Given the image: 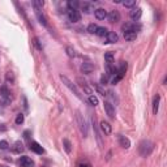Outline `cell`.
Returning <instances> with one entry per match:
<instances>
[{
	"mask_svg": "<svg viewBox=\"0 0 167 167\" xmlns=\"http://www.w3.org/2000/svg\"><path fill=\"white\" fill-rule=\"evenodd\" d=\"M60 80L63 81V84H64L65 86H67L68 89H69V90L72 91V93L74 94V96H76V97L78 98V99H82V96H81V93H80V91H78V89L76 88V85H74L73 82H72V81L69 80V78H68V77H65V76H63V74H61V76H60Z\"/></svg>",
	"mask_w": 167,
	"mask_h": 167,
	"instance_id": "obj_1",
	"label": "cell"
},
{
	"mask_svg": "<svg viewBox=\"0 0 167 167\" xmlns=\"http://www.w3.org/2000/svg\"><path fill=\"white\" fill-rule=\"evenodd\" d=\"M76 119H77V124H78V128H80L81 133H82L84 137L88 136V125H86V122L82 119V116H81L80 111H76Z\"/></svg>",
	"mask_w": 167,
	"mask_h": 167,
	"instance_id": "obj_2",
	"label": "cell"
},
{
	"mask_svg": "<svg viewBox=\"0 0 167 167\" xmlns=\"http://www.w3.org/2000/svg\"><path fill=\"white\" fill-rule=\"evenodd\" d=\"M153 150V144L150 141H142L140 144V153H141L142 157H146L152 153Z\"/></svg>",
	"mask_w": 167,
	"mask_h": 167,
	"instance_id": "obj_3",
	"label": "cell"
},
{
	"mask_svg": "<svg viewBox=\"0 0 167 167\" xmlns=\"http://www.w3.org/2000/svg\"><path fill=\"white\" fill-rule=\"evenodd\" d=\"M0 99H1V102L5 103V104H8L12 101L11 93H9V90H8V88H7V86H1V88H0Z\"/></svg>",
	"mask_w": 167,
	"mask_h": 167,
	"instance_id": "obj_4",
	"label": "cell"
},
{
	"mask_svg": "<svg viewBox=\"0 0 167 167\" xmlns=\"http://www.w3.org/2000/svg\"><path fill=\"white\" fill-rule=\"evenodd\" d=\"M103 106H104V111H106V114L109 115V117L114 119V117H115V107H114V104L109 102V101H106V102L103 103Z\"/></svg>",
	"mask_w": 167,
	"mask_h": 167,
	"instance_id": "obj_5",
	"label": "cell"
},
{
	"mask_svg": "<svg viewBox=\"0 0 167 167\" xmlns=\"http://www.w3.org/2000/svg\"><path fill=\"white\" fill-rule=\"evenodd\" d=\"M18 165L21 167H34V162H33L31 158H29V157H20L18 159Z\"/></svg>",
	"mask_w": 167,
	"mask_h": 167,
	"instance_id": "obj_6",
	"label": "cell"
},
{
	"mask_svg": "<svg viewBox=\"0 0 167 167\" xmlns=\"http://www.w3.org/2000/svg\"><path fill=\"white\" fill-rule=\"evenodd\" d=\"M107 20L111 24H115V22L120 21V13L117 11H111L110 13H107Z\"/></svg>",
	"mask_w": 167,
	"mask_h": 167,
	"instance_id": "obj_7",
	"label": "cell"
},
{
	"mask_svg": "<svg viewBox=\"0 0 167 167\" xmlns=\"http://www.w3.org/2000/svg\"><path fill=\"white\" fill-rule=\"evenodd\" d=\"M122 30H123L124 33H127V31H135V33H137V30H140V25L127 22V24H124V25L122 26Z\"/></svg>",
	"mask_w": 167,
	"mask_h": 167,
	"instance_id": "obj_8",
	"label": "cell"
},
{
	"mask_svg": "<svg viewBox=\"0 0 167 167\" xmlns=\"http://www.w3.org/2000/svg\"><path fill=\"white\" fill-rule=\"evenodd\" d=\"M141 16H142V9L140 8V7H137V8H132V11L129 12V17L132 20H135V21L140 20Z\"/></svg>",
	"mask_w": 167,
	"mask_h": 167,
	"instance_id": "obj_9",
	"label": "cell"
},
{
	"mask_svg": "<svg viewBox=\"0 0 167 167\" xmlns=\"http://www.w3.org/2000/svg\"><path fill=\"white\" fill-rule=\"evenodd\" d=\"M77 82H78V85H80V86H81V88H82V89H84V91H85V93L88 94V96H93V90H91L90 88L88 86L86 81H84V80H82V78H81V77H77Z\"/></svg>",
	"mask_w": 167,
	"mask_h": 167,
	"instance_id": "obj_10",
	"label": "cell"
},
{
	"mask_svg": "<svg viewBox=\"0 0 167 167\" xmlns=\"http://www.w3.org/2000/svg\"><path fill=\"white\" fill-rule=\"evenodd\" d=\"M68 17H69V21L72 22H78L81 20V15L78 11H69L68 9Z\"/></svg>",
	"mask_w": 167,
	"mask_h": 167,
	"instance_id": "obj_11",
	"label": "cell"
},
{
	"mask_svg": "<svg viewBox=\"0 0 167 167\" xmlns=\"http://www.w3.org/2000/svg\"><path fill=\"white\" fill-rule=\"evenodd\" d=\"M30 150H31V152H34V153H37V154H43V153H44V149L42 148L38 142H35V141L30 142Z\"/></svg>",
	"mask_w": 167,
	"mask_h": 167,
	"instance_id": "obj_12",
	"label": "cell"
},
{
	"mask_svg": "<svg viewBox=\"0 0 167 167\" xmlns=\"http://www.w3.org/2000/svg\"><path fill=\"white\" fill-rule=\"evenodd\" d=\"M93 71H94V65L91 63H89V61H86V63H84L82 65H81V72H82L84 74H89Z\"/></svg>",
	"mask_w": 167,
	"mask_h": 167,
	"instance_id": "obj_13",
	"label": "cell"
},
{
	"mask_svg": "<svg viewBox=\"0 0 167 167\" xmlns=\"http://www.w3.org/2000/svg\"><path fill=\"white\" fill-rule=\"evenodd\" d=\"M101 131L104 133V135H110L111 131H112V128H111V124L109 122H104V120H102L101 122Z\"/></svg>",
	"mask_w": 167,
	"mask_h": 167,
	"instance_id": "obj_14",
	"label": "cell"
},
{
	"mask_svg": "<svg viewBox=\"0 0 167 167\" xmlns=\"http://www.w3.org/2000/svg\"><path fill=\"white\" fill-rule=\"evenodd\" d=\"M106 38H107V43H116V42L119 41V35H117L115 31H109Z\"/></svg>",
	"mask_w": 167,
	"mask_h": 167,
	"instance_id": "obj_15",
	"label": "cell"
},
{
	"mask_svg": "<svg viewBox=\"0 0 167 167\" xmlns=\"http://www.w3.org/2000/svg\"><path fill=\"white\" fill-rule=\"evenodd\" d=\"M94 15H96V18L97 20H104V18H107V12H106V9H103V8L96 9Z\"/></svg>",
	"mask_w": 167,
	"mask_h": 167,
	"instance_id": "obj_16",
	"label": "cell"
},
{
	"mask_svg": "<svg viewBox=\"0 0 167 167\" xmlns=\"http://www.w3.org/2000/svg\"><path fill=\"white\" fill-rule=\"evenodd\" d=\"M119 142H120V146L124 149H128L129 146H131V141H129V139H127L125 136H122L120 135L119 136Z\"/></svg>",
	"mask_w": 167,
	"mask_h": 167,
	"instance_id": "obj_17",
	"label": "cell"
},
{
	"mask_svg": "<svg viewBox=\"0 0 167 167\" xmlns=\"http://www.w3.org/2000/svg\"><path fill=\"white\" fill-rule=\"evenodd\" d=\"M12 152H13V153H16V154H20V153L24 152V145L21 144V141H17V142L13 144V146H12Z\"/></svg>",
	"mask_w": 167,
	"mask_h": 167,
	"instance_id": "obj_18",
	"label": "cell"
},
{
	"mask_svg": "<svg viewBox=\"0 0 167 167\" xmlns=\"http://www.w3.org/2000/svg\"><path fill=\"white\" fill-rule=\"evenodd\" d=\"M35 15H37L39 22H41L42 25H43V26H47V20H46V17L41 13V9H37V8H35Z\"/></svg>",
	"mask_w": 167,
	"mask_h": 167,
	"instance_id": "obj_19",
	"label": "cell"
},
{
	"mask_svg": "<svg viewBox=\"0 0 167 167\" xmlns=\"http://www.w3.org/2000/svg\"><path fill=\"white\" fill-rule=\"evenodd\" d=\"M159 99H161V97H159V94H157L154 97V99H153V112H154V115H157V112H158V107H159Z\"/></svg>",
	"mask_w": 167,
	"mask_h": 167,
	"instance_id": "obj_20",
	"label": "cell"
},
{
	"mask_svg": "<svg viewBox=\"0 0 167 167\" xmlns=\"http://www.w3.org/2000/svg\"><path fill=\"white\" fill-rule=\"evenodd\" d=\"M78 5H80V3H78L77 0H69V1L67 3V7L69 11H77Z\"/></svg>",
	"mask_w": 167,
	"mask_h": 167,
	"instance_id": "obj_21",
	"label": "cell"
},
{
	"mask_svg": "<svg viewBox=\"0 0 167 167\" xmlns=\"http://www.w3.org/2000/svg\"><path fill=\"white\" fill-rule=\"evenodd\" d=\"M137 38V33L135 31H127V33H124V39L125 41H135V39Z\"/></svg>",
	"mask_w": 167,
	"mask_h": 167,
	"instance_id": "obj_22",
	"label": "cell"
},
{
	"mask_svg": "<svg viewBox=\"0 0 167 167\" xmlns=\"http://www.w3.org/2000/svg\"><path fill=\"white\" fill-rule=\"evenodd\" d=\"M107 33H109V30H107V29L104 28V26H98V29H97L96 34L98 35V37H106Z\"/></svg>",
	"mask_w": 167,
	"mask_h": 167,
	"instance_id": "obj_23",
	"label": "cell"
},
{
	"mask_svg": "<svg viewBox=\"0 0 167 167\" xmlns=\"http://www.w3.org/2000/svg\"><path fill=\"white\" fill-rule=\"evenodd\" d=\"M107 74H116L117 73V68L115 67V64L114 63H110L107 64Z\"/></svg>",
	"mask_w": 167,
	"mask_h": 167,
	"instance_id": "obj_24",
	"label": "cell"
},
{
	"mask_svg": "<svg viewBox=\"0 0 167 167\" xmlns=\"http://www.w3.org/2000/svg\"><path fill=\"white\" fill-rule=\"evenodd\" d=\"M63 144H64L65 152H67V153H71V152H72V144H71L69 140H68V139H64V140H63Z\"/></svg>",
	"mask_w": 167,
	"mask_h": 167,
	"instance_id": "obj_25",
	"label": "cell"
},
{
	"mask_svg": "<svg viewBox=\"0 0 167 167\" xmlns=\"http://www.w3.org/2000/svg\"><path fill=\"white\" fill-rule=\"evenodd\" d=\"M104 60L107 61V64L114 63V54L112 52H106V54H104Z\"/></svg>",
	"mask_w": 167,
	"mask_h": 167,
	"instance_id": "obj_26",
	"label": "cell"
},
{
	"mask_svg": "<svg viewBox=\"0 0 167 167\" xmlns=\"http://www.w3.org/2000/svg\"><path fill=\"white\" fill-rule=\"evenodd\" d=\"M65 52H67V55H68L69 58H74V56H76V51H74L73 48L71 47V46L65 47Z\"/></svg>",
	"mask_w": 167,
	"mask_h": 167,
	"instance_id": "obj_27",
	"label": "cell"
},
{
	"mask_svg": "<svg viewBox=\"0 0 167 167\" xmlns=\"http://www.w3.org/2000/svg\"><path fill=\"white\" fill-rule=\"evenodd\" d=\"M122 3L124 7H128V8H132V7L136 5V0H124Z\"/></svg>",
	"mask_w": 167,
	"mask_h": 167,
	"instance_id": "obj_28",
	"label": "cell"
},
{
	"mask_svg": "<svg viewBox=\"0 0 167 167\" xmlns=\"http://www.w3.org/2000/svg\"><path fill=\"white\" fill-rule=\"evenodd\" d=\"M82 11H85V13H91L93 7H91V4H89V3H84L82 4Z\"/></svg>",
	"mask_w": 167,
	"mask_h": 167,
	"instance_id": "obj_29",
	"label": "cell"
},
{
	"mask_svg": "<svg viewBox=\"0 0 167 167\" xmlns=\"http://www.w3.org/2000/svg\"><path fill=\"white\" fill-rule=\"evenodd\" d=\"M97 29H98V26L96 24H90L89 26H88V31H89L90 34H96Z\"/></svg>",
	"mask_w": 167,
	"mask_h": 167,
	"instance_id": "obj_30",
	"label": "cell"
},
{
	"mask_svg": "<svg viewBox=\"0 0 167 167\" xmlns=\"http://www.w3.org/2000/svg\"><path fill=\"white\" fill-rule=\"evenodd\" d=\"M33 5H34L37 9H39V8H42V7L44 5V1L43 0H34V1H33Z\"/></svg>",
	"mask_w": 167,
	"mask_h": 167,
	"instance_id": "obj_31",
	"label": "cell"
},
{
	"mask_svg": "<svg viewBox=\"0 0 167 167\" xmlns=\"http://www.w3.org/2000/svg\"><path fill=\"white\" fill-rule=\"evenodd\" d=\"M89 103L91 106H97L98 104V98L96 96H89Z\"/></svg>",
	"mask_w": 167,
	"mask_h": 167,
	"instance_id": "obj_32",
	"label": "cell"
},
{
	"mask_svg": "<svg viewBox=\"0 0 167 167\" xmlns=\"http://www.w3.org/2000/svg\"><path fill=\"white\" fill-rule=\"evenodd\" d=\"M0 149H1V150H8V149H9V144L5 140L0 141Z\"/></svg>",
	"mask_w": 167,
	"mask_h": 167,
	"instance_id": "obj_33",
	"label": "cell"
},
{
	"mask_svg": "<svg viewBox=\"0 0 167 167\" xmlns=\"http://www.w3.org/2000/svg\"><path fill=\"white\" fill-rule=\"evenodd\" d=\"M24 123V115H22V114H18L17 116H16V124H22Z\"/></svg>",
	"mask_w": 167,
	"mask_h": 167,
	"instance_id": "obj_34",
	"label": "cell"
},
{
	"mask_svg": "<svg viewBox=\"0 0 167 167\" xmlns=\"http://www.w3.org/2000/svg\"><path fill=\"white\" fill-rule=\"evenodd\" d=\"M94 88H96V89H97V91H98V93H99V94H102V96L104 97V96H106V91H104L103 89H102V88H101L99 86V85H94Z\"/></svg>",
	"mask_w": 167,
	"mask_h": 167,
	"instance_id": "obj_35",
	"label": "cell"
},
{
	"mask_svg": "<svg viewBox=\"0 0 167 167\" xmlns=\"http://www.w3.org/2000/svg\"><path fill=\"white\" fill-rule=\"evenodd\" d=\"M122 78H123L122 76H119V74H115V77L112 78V84H114V85H116L117 82H119V81H122Z\"/></svg>",
	"mask_w": 167,
	"mask_h": 167,
	"instance_id": "obj_36",
	"label": "cell"
},
{
	"mask_svg": "<svg viewBox=\"0 0 167 167\" xmlns=\"http://www.w3.org/2000/svg\"><path fill=\"white\" fill-rule=\"evenodd\" d=\"M77 167H91V165L89 162H78Z\"/></svg>",
	"mask_w": 167,
	"mask_h": 167,
	"instance_id": "obj_37",
	"label": "cell"
},
{
	"mask_svg": "<svg viewBox=\"0 0 167 167\" xmlns=\"http://www.w3.org/2000/svg\"><path fill=\"white\" fill-rule=\"evenodd\" d=\"M33 43H34V46L38 48V50H42V46H41V43H39V39L38 38H34V42H33Z\"/></svg>",
	"mask_w": 167,
	"mask_h": 167,
	"instance_id": "obj_38",
	"label": "cell"
},
{
	"mask_svg": "<svg viewBox=\"0 0 167 167\" xmlns=\"http://www.w3.org/2000/svg\"><path fill=\"white\" fill-rule=\"evenodd\" d=\"M107 81H109V77L104 76V74H103V76L101 77V84H102V85H106V84H107Z\"/></svg>",
	"mask_w": 167,
	"mask_h": 167,
	"instance_id": "obj_39",
	"label": "cell"
}]
</instances>
